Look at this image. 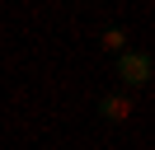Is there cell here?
I'll use <instances>...</instances> for the list:
<instances>
[{"label": "cell", "instance_id": "cell-1", "mask_svg": "<svg viewBox=\"0 0 155 150\" xmlns=\"http://www.w3.org/2000/svg\"><path fill=\"white\" fill-rule=\"evenodd\" d=\"M117 80H122L127 89H146V84H150V52L122 47V52H117Z\"/></svg>", "mask_w": 155, "mask_h": 150}, {"label": "cell", "instance_id": "cell-2", "mask_svg": "<svg viewBox=\"0 0 155 150\" xmlns=\"http://www.w3.org/2000/svg\"><path fill=\"white\" fill-rule=\"evenodd\" d=\"M99 117H108V122H127L132 117V94H104L99 99Z\"/></svg>", "mask_w": 155, "mask_h": 150}, {"label": "cell", "instance_id": "cell-3", "mask_svg": "<svg viewBox=\"0 0 155 150\" xmlns=\"http://www.w3.org/2000/svg\"><path fill=\"white\" fill-rule=\"evenodd\" d=\"M99 42H104V52H122V47H127V33H122V28H104V38H99Z\"/></svg>", "mask_w": 155, "mask_h": 150}]
</instances>
